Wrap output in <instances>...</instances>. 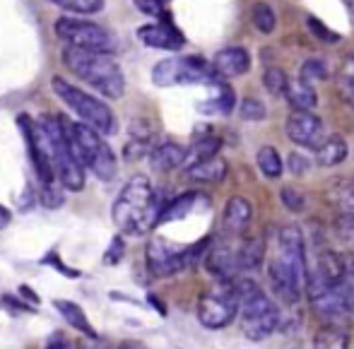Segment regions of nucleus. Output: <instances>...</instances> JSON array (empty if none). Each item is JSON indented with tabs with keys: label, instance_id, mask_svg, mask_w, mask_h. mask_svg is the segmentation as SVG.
Instances as JSON below:
<instances>
[{
	"label": "nucleus",
	"instance_id": "1",
	"mask_svg": "<svg viewBox=\"0 0 354 349\" xmlns=\"http://www.w3.org/2000/svg\"><path fill=\"white\" fill-rule=\"evenodd\" d=\"M162 207L157 200L152 183L147 176H133L126 186L121 188L116 202L111 207L113 222L121 229V234L128 236H142L149 229L159 224Z\"/></svg>",
	"mask_w": 354,
	"mask_h": 349
},
{
	"label": "nucleus",
	"instance_id": "2",
	"mask_svg": "<svg viewBox=\"0 0 354 349\" xmlns=\"http://www.w3.org/2000/svg\"><path fill=\"white\" fill-rule=\"evenodd\" d=\"M63 63L75 77L87 82L92 89L106 99H121L126 92V77L111 53L82 51V48H63Z\"/></svg>",
	"mask_w": 354,
	"mask_h": 349
},
{
	"label": "nucleus",
	"instance_id": "3",
	"mask_svg": "<svg viewBox=\"0 0 354 349\" xmlns=\"http://www.w3.org/2000/svg\"><path fill=\"white\" fill-rule=\"evenodd\" d=\"M51 87H53V92H56V97L80 118V123L94 128V131L102 133V135H113V133L118 131L116 113L111 111V106H109L106 102L97 99L94 94L84 92V89L75 87L73 82H68V79H63V77H53Z\"/></svg>",
	"mask_w": 354,
	"mask_h": 349
},
{
	"label": "nucleus",
	"instance_id": "4",
	"mask_svg": "<svg viewBox=\"0 0 354 349\" xmlns=\"http://www.w3.org/2000/svg\"><path fill=\"white\" fill-rule=\"evenodd\" d=\"M68 135H71L75 157L80 159L82 169H89L99 181L116 178L118 171L116 154L109 147V142L104 140L102 133L84 126V123H68Z\"/></svg>",
	"mask_w": 354,
	"mask_h": 349
},
{
	"label": "nucleus",
	"instance_id": "5",
	"mask_svg": "<svg viewBox=\"0 0 354 349\" xmlns=\"http://www.w3.org/2000/svg\"><path fill=\"white\" fill-rule=\"evenodd\" d=\"M241 313L236 279H217L201 299H198V321L207 330H222Z\"/></svg>",
	"mask_w": 354,
	"mask_h": 349
},
{
	"label": "nucleus",
	"instance_id": "6",
	"mask_svg": "<svg viewBox=\"0 0 354 349\" xmlns=\"http://www.w3.org/2000/svg\"><path fill=\"white\" fill-rule=\"evenodd\" d=\"M207 251H210V238H203L188 248L174 246L167 238H152L147 246V270L154 277L176 275V272L196 265L201 256H207Z\"/></svg>",
	"mask_w": 354,
	"mask_h": 349
},
{
	"label": "nucleus",
	"instance_id": "7",
	"mask_svg": "<svg viewBox=\"0 0 354 349\" xmlns=\"http://www.w3.org/2000/svg\"><path fill=\"white\" fill-rule=\"evenodd\" d=\"M219 75L214 73L212 63L201 56H183L159 61L152 70V82L157 87H174V84H214L219 82Z\"/></svg>",
	"mask_w": 354,
	"mask_h": 349
},
{
	"label": "nucleus",
	"instance_id": "8",
	"mask_svg": "<svg viewBox=\"0 0 354 349\" xmlns=\"http://www.w3.org/2000/svg\"><path fill=\"white\" fill-rule=\"evenodd\" d=\"M56 34L61 41H66L73 48L97 53H113L116 51V37L106 27L89 19H80L73 15H66L56 22Z\"/></svg>",
	"mask_w": 354,
	"mask_h": 349
},
{
	"label": "nucleus",
	"instance_id": "9",
	"mask_svg": "<svg viewBox=\"0 0 354 349\" xmlns=\"http://www.w3.org/2000/svg\"><path fill=\"white\" fill-rule=\"evenodd\" d=\"M243 238L227 236L210 246L205 256V267L217 279H239L243 270Z\"/></svg>",
	"mask_w": 354,
	"mask_h": 349
},
{
	"label": "nucleus",
	"instance_id": "10",
	"mask_svg": "<svg viewBox=\"0 0 354 349\" xmlns=\"http://www.w3.org/2000/svg\"><path fill=\"white\" fill-rule=\"evenodd\" d=\"M287 138L294 144L318 149L326 142V128L313 111H292L287 118Z\"/></svg>",
	"mask_w": 354,
	"mask_h": 349
},
{
	"label": "nucleus",
	"instance_id": "11",
	"mask_svg": "<svg viewBox=\"0 0 354 349\" xmlns=\"http://www.w3.org/2000/svg\"><path fill=\"white\" fill-rule=\"evenodd\" d=\"M138 39L149 48H162V51H178L183 48L186 39L171 24V19H162V22L154 24H145V27L138 29Z\"/></svg>",
	"mask_w": 354,
	"mask_h": 349
},
{
	"label": "nucleus",
	"instance_id": "12",
	"mask_svg": "<svg viewBox=\"0 0 354 349\" xmlns=\"http://www.w3.org/2000/svg\"><path fill=\"white\" fill-rule=\"evenodd\" d=\"M212 68L222 79L241 77V75H246L248 68H251V56H248V51L241 46L222 48V51H217V56L212 58Z\"/></svg>",
	"mask_w": 354,
	"mask_h": 349
},
{
	"label": "nucleus",
	"instance_id": "13",
	"mask_svg": "<svg viewBox=\"0 0 354 349\" xmlns=\"http://www.w3.org/2000/svg\"><path fill=\"white\" fill-rule=\"evenodd\" d=\"M253 217V207L246 198L241 196H232L224 205V217H222V227L227 236H241L243 229L248 227Z\"/></svg>",
	"mask_w": 354,
	"mask_h": 349
},
{
	"label": "nucleus",
	"instance_id": "14",
	"mask_svg": "<svg viewBox=\"0 0 354 349\" xmlns=\"http://www.w3.org/2000/svg\"><path fill=\"white\" fill-rule=\"evenodd\" d=\"M186 157L188 149H183L181 144L176 142H162L157 147H152L149 152V164L157 171H174L178 167H186Z\"/></svg>",
	"mask_w": 354,
	"mask_h": 349
},
{
	"label": "nucleus",
	"instance_id": "15",
	"mask_svg": "<svg viewBox=\"0 0 354 349\" xmlns=\"http://www.w3.org/2000/svg\"><path fill=\"white\" fill-rule=\"evenodd\" d=\"M282 318H280V308L272 313H266V316H256V318H241V330L248 340L261 342L266 337H270L272 332L280 328Z\"/></svg>",
	"mask_w": 354,
	"mask_h": 349
},
{
	"label": "nucleus",
	"instance_id": "16",
	"mask_svg": "<svg viewBox=\"0 0 354 349\" xmlns=\"http://www.w3.org/2000/svg\"><path fill=\"white\" fill-rule=\"evenodd\" d=\"M210 87L214 89V92L198 109H201L203 113H217V116H229V113L234 111V106H236V97H234L232 87H229V84H224L222 79H219V82H214V84H210Z\"/></svg>",
	"mask_w": 354,
	"mask_h": 349
},
{
	"label": "nucleus",
	"instance_id": "17",
	"mask_svg": "<svg viewBox=\"0 0 354 349\" xmlns=\"http://www.w3.org/2000/svg\"><path fill=\"white\" fill-rule=\"evenodd\" d=\"M284 97H287L292 111H313L318 104V94H316V89H313V84L304 82L301 77L289 79V87Z\"/></svg>",
	"mask_w": 354,
	"mask_h": 349
},
{
	"label": "nucleus",
	"instance_id": "18",
	"mask_svg": "<svg viewBox=\"0 0 354 349\" xmlns=\"http://www.w3.org/2000/svg\"><path fill=\"white\" fill-rule=\"evenodd\" d=\"M186 176L198 183H219V181H224V176H227V162L217 154V157L188 167Z\"/></svg>",
	"mask_w": 354,
	"mask_h": 349
},
{
	"label": "nucleus",
	"instance_id": "19",
	"mask_svg": "<svg viewBox=\"0 0 354 349\" xmlns=\"http://www.w3.org/2000/svg\"><path fill=\"white\" fill-rule=\"evenodd\" d=\"M347 152H350V147H347L345 140L340 135H330L316 149V162L321 167H337L347 159Z\"/></svg>",
	"mask_w": 354,
	"mask_h": 349
},
{
	"label": "nucleus",
	"instance_id": "20",
	"mask_svg": "<svg viewBox=\"0 0 354 349\" xmlns=\"http://www.w3.org/2000/svg\"><path fill=\"white\" fill-rule=\"evenodd\" d=\"M203 196H198V193H183V196L174 198L171 202H167V205L162 207V214H159V224H167V222H176V219H183L188 217V214L196 209L198 200H201Z\"/></svg>",
	"mask_w": 354,
	"mask_h": 349
},
{
	"label": "nucleus",
	"instance_id": "21",
	"mask_svg": "<svg viewBox=\"0 0 354 349\" xmlns=\"http://www.w3.org/2000/svg\"><path fill=\"white\" fill-rule=\"evenodd\" d=\"M53 306H56L58 313L66 318L68 326H73L75 330H80L82 335H87V337H97V332H94V328L89 326L87 316H84V311H82V306H80V303L66 301V299H58V301H53Z\"/></svg>",
	"mask_w": 354,
	"mask_h": 349
},
{
	"label": "nucleus",
	"instance_id": "22",
	"mask_svg": "<svg viewBox=\"0 0 354 349\" xmlns=\"http://www.w3.org/2000/svg\"><path fill=\"white\" fill-rule=\"evenodd\" d=\"M313 349H350V335L342 328L328 323L313 335Z\"/></svg>",
	"mask_w": 354,
	"mask_h": 349
},
{
	"label": "nucleus",
	"instance_id": "23",
	"mask_svg": "<svg viewBox=\"0 0 354 349\" xmlns=\"http://www.w3.org/2000/svg\"><path fill=\"white\" fill-rule=\"evenodd\" d=\"M219 147H222L219 138H214V135H203V138H198L196 142H193V147L188 149L186 169H188V167H193V164H198V162H205V159L217 157Z\"/></svg>",
	"mask_w": 354,
	"mask_h": 349
},
{
	"label": "nucleus",
	"instance_id": "24",
	"mask_svg": "<svg viewBox=\"0 0 354 349\" xmlns=\"http://www.w3.org/2000/svg\"><path fill=\"white\" fill-rule=\"evenodd\" d=\"M258 169L263 171V176L266 178H280L282 171H284V162L280 157V152H277L272 144H266V147L258 149Z\"/></svg>",
	"mask_w": 354,
	"mask_h": 349
},
{
	"label": "nucleus",
	"instance_id": "25",
	"mask_svg": "<svg viewBox=\"0 0 354 349\" xmlns=\"http://www.w3.org/2000/svg\"><path fill=\"white\" fill-rule=\"evenodd\" d=\"M251 19H253V27H256L261 34H272V32H275V27H277V15H275V10H272L268 3H263V0L253 3Z\"/></svg>",
	"mask_w": 354,
	"mask_h": 349
},
{
	"label": "nucleus",
	"instance_id": "26",
	"mask_svg": "<svg viewBox=\"0 0 354 349\" xmlns=\"http://www.w3.org/2000/svg\"><path fill=\"white\" fill-rule=\"evenodd\" d=\"M48 3L73 15H94L104 10V0H48Z\"/></svg>",
	"mask_w": 354,
	"mask_h": 349
},
{
	"label": "nucleus",
	"instance_id": "27",
	"mask_svg": "<svg viewBox=\"0 0 354 349\" xmlns=\"http://www.w3.org/2000/svg\"><path fill=\"white\" fill-rule=\"evenodd\" d=\"M263 84H266V89L272 97H282V94H287L289 77L284 75L282 68H268L266 73H263Z\"/></svg>",
	"mask_w": 354,
	"mask_h": 349
},
{
	"label": "nucleus",
	"instance_id": "28",
	"mask_svg": "<svg viewBox=\"0 0 354 349\" xmlns=\"http://www.w3.org/2000/svg\"><path fill=\"white\" fill-rule=\"evenodd\" d=\"M239 116H241L243 121H248V123H258V121H266L268 109H266V104H263L261 99L246 97L241 104H239Z\"/></svg>",
	"mask_w": 354,
	"mask_h": 349
},
{
	"label": "nucleus",
	"instance_id": "29",
	"mask_svg": "<svg viewBox=\"0 0 354 349\" xmlns=\"http://www.w3.org/2000/svg\"><path fill=\"white\" fill-rule=\"evenodd\" d=\"M335 292L340 294L347 313H354V263H347V272L342 277V282L335 287Z\"/></svg>",
	"mask_w": 354,
	"mask_h": 349
},
{
	"label": "nucleus",
	"instance_id": "30",
	"mask_svg": "<svg viewBox=\"0 0 354 349\" xmlns=\"http://www.w3.org/2000/svg\"><path fill=\"white\" fill-rule=\"evenodd\" d=\"M328 77V68L323 61H318V58H308L306 63L301 66V79L308 84L313 82H323V79Z\"/></svg>",
	"mask_w": 354,
	"mask_h": 349
},
{
	"label": "nucleus",
	"instance_id": "31",
	"mask_svg": "<svg viewBox=\"0 0 354 349\" xmlns=\"http://www.w3.org/2000/svg\"><path fill=\"white\" fill-rule=\"evenodd\" d=\"M306 24H308V32H311L316 39H321V41H326V44H337L342 39L340 34L333 32V29H328L326 24H323L321 19H316V17H306Z\"/></svg>",
	"mask_w": 354,
	"mask_h": 349
},
{
	"label": "nucleus",
	"instance_id": "32",
	"mask_svg": "<svg viewBox=\"0 0 354 349\" xmlns=\"http://www.w3.org/2000/svg\"><path fill=\"white\" fill-rule=\"evenodd\" d=\"M337 79H340V87L345 89L347 97H354V56H347L342 61L340 70H337Z\"/></svg>",
	"mask_w": 354,
	"mask_h": 349
},
{
	"label": "nucleus",
	"instance_id": "33",
	"mask_svg": "<svg viewBox=\"0 0 354 349\" xmlns=\"http://www.w3.org/2000/svg\"><path fill=\"white\" fill-rule=\"evenodd\" d=\"M280 198H282L284 207H287L289 212L299 214V212H304V209H306V200H304V196L299 191H294V188H282Z\"/></svg>",
	"mask_w": 354,
	"mask_h": 349
},
{
	"label": "nucleus",
	"instance_id": "34",
	"mask_svg": "<svg viewBox=\"0 0 354 349\" xmlns=\"http://www.w3.org/2000/svg\"><path fill=\"white\" fill-rule=\"evenodd\" d=\"M123 246H126V243H123V236H113L111 243H109L106 256H104V263H106V265H116V263H121L123 251H126Z\"/></svg>",
	"mask_w": 354,
	"mask_h": 349
},
{
	"label": "nucleus",
	"instance_id": "35",
	"mask_svg": "<svg viewBox=\"0 0 354 349\" xmlns=\"http://www.w3.org/2000/svg\"><path fill=\"white\" fill-rule=\"evenodd\" d=\"M136 8L140 10L142 15H149V17H162L164 15V3L162 0H133Z\"/></svg>",
	"mask_w": 354,
	"mask_h": 349
},
{
	"label": "nucleus",
	"instance_id": "36",
	"mask_svg": "<svg viewBox=\"0 0 354 349\" xmlns=\"http://www.w3.org/2000/svg\"><path fill=\"white\" fill-rule=\"evenodd\" d=\"M287 167H289V171L292 173H297V176H301V173H306L308 171V167H311V162H308L304 154H299V152H292L289 154V159H287Z\"/></svg>",
	"mask_w": 354,
	"mask_h": 349
},
{
	"label": "nucleus",
	"instance_id": "37",
	"mask_svg": "<svg viewBox=\"0 0 354 349\" xmlns=\"http://www.w3.org/2000/svg\"><path fill=\"white\" fill-rule=\"evenodd\" d=\"M46 349H82V347L77 342H73L68 335H63V332H53L46 342Z\"/></svg>",
	"mask_w": 354,
	"mask_h": 349
},
{
	"label": "nucleus",
	"instance_id": "38",
	"mask_svg": "<svg viewBox=\"0 0 354 349\" xmlns=\"http://www.w3.org/2000/svg\"><path fill=\"white\" fill-rule=\"evenodd\" d=\"M10 219H12V217H10V209H5L3 205H0V229H5V227H8V224H10Z\"/></svg>",
	"mask_w": 354,
	"mask_h": 349
},
{
	"label": "nucleus",
	"instance_id": "39",
	"mask_svg": "<svg viewBox=\"0 0 354 349\" xmlns=\"http://www.w3.org/2000/svg\"><path fill=\"white\" fill-rule=\"evenodd\" d=\"M19 292H22V294H24V296H27V299H29V301L39 303V296H37V294H34V292H29V289H27V287H24V284H22V287H19Z\"/></svg>",
	"mask_w": 354,
	"mask_h": 349
},
{
	"label": "nucleus",
	"instance_id": "40",
	"mask_svg": "<svg viewBox=\"0 0 354 349\" xmlns=\"http://www.w3.org/2000/svg\"><path fill=\"white\" fill-rule=\"evenodd\" d=\"M350 10H352V12H354V0H350Z\"/></svg>",
	"mask_w": 354,
	"mask_h": 349
},
{
	"label": "nucleus",
	"instance_id": "41",
	"mask_svg": "<svg viewBox=\"0 0 354 349\" xmlns=\"http://www.w3.org/2000/svg\"><path fill=\"white\" fill-rule=\"evenodd\" d=\"M162 3H164V5H167V3H169V0H162Z\"/></svg>",
	"mask_w": 354,
	"mask_h": 349
},
{
	"label": "nucleus",
	"instance_id": "42",
	"mask_svg": "<svg viewBox=\"0 0 354 349\" xmlns=\"http://www.w3.org/2000/svg\"><path fill=\"white\" fill-rule=\"evenodd\" d=\"M352 104H354V97H352Z\"/></svg>",
	"mask_w": 354,
	"mask_h": 349
}]
</instances>
